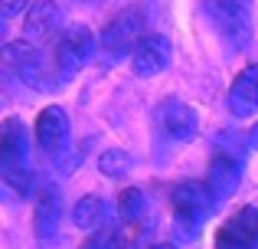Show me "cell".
Returning <instances> with one entry per match:
<instances>
[{"mask_svg":"<svg viewBox=\"0 0 258 249\" xmlns=\"http://www.w3.org/2000/svg\"><path fill=\"white\" fill-rule=\"evenodd\" d=\"M203 10H206L213 30L229 46L242 49L252 43V13H248L245 0H203Z\"/></svg>","mask_w":258,"mask_h":249,"instance_id":"6da1fadb","label":"cell"},{"mask_svg":"<svg viewBox=\"0 0 258 249\" xmlns=\"http://www.w3.org/2000/svg\"><path fill=\"white\" fill-rule=\"evenodd\" d=\"M4 63L10 66L26 85H33V89H52V85H56V79H52L56 63H49V56H46L39 46L26 43V39H17V43L7 46Z\"/></svg>","mask_w":258,"mask_h":249,"instance_id":"7a4b0ae2","label":"cell"},{"mask_svg":"<svg viewBox=\"0 0 258 249\" xmlns=\"http://www.w3.org/2000/svg\"><path fill=\"white\" fill-rule=\"evenodd\" d=\"M92 49H95V36L88 26H69V30H62V36L52 46V63H56L59 82H69L92 59Z\"/></svg>","mask_w":258,"mask_h":249,"instance_id":"3957f363","label":"cell"},{"mask_svg":"<svg viewBox=\"0 0 258 249\" xmlns=\"http://www.w3.org/2000/svg\"><path fill=\"white\" fill-rule=\"evenodd\" d=\"M170 207H173V217L183 230H200V223L209 217V210L216 207L213 193H209L206 184L200 180H186V184H176L170 193Z\"/></svg>","mask_w":258,"mask_h":249,"instance_id":"277c9868","label":"cell"},{"mask_svg":"<svg viewBox=\"0 0 258 249\" xmlns=\"http://www.w3.org/2000/svg\"><path fill=\"white\" fill-rule=\"evenodd\" d=\"M141 26H144V17H141L138 7L121 10L118 17H111L105 23V30H101V53H105L111 63H118L121 56L134 53V46H138V39H141Z\"/></svg>","mask_w":258,"mask_h":249,"instance_id":"5b68a950","label":"cell"},{"mask_svg":"<svg viewBox=\"0 0 258 249\" xmlns=\"http://www.w3.org/2000/svg\"><path fill=\"white\" fill-rule=\"evenodd\" d=\"M239 180H242V158L232 147H216L213 161H209V174H206V187L213 193V200L232 197Z\"/></svg>","mask_w":258,"mask_h":249,"instance_id":"8992f818","label":"cell"},{"mask_svg":"<svg viewBox=\"0 0 258 249\" xmlns=\"http://www.w3.org/2000/svg\"><path fill=\"white\" fill-rule=\"evenodd\" d=\"M131 66H134V76L141 79L160 76L170 66V39L160 36V33H144L131 53Z\"/></svg>","mask_w":258,"mask_h":249,"instance_id":"52a82bcc","label":"cell"},{"mask_svg":"<svg viewBox=\"0 0 258 249\" xmlns=\"http://www.w3.org/2000/svg\"><path fill=\"white\" fill-rule=\"evenodd\" d=\"M258 243V207H242L216 233V249H255Z\"/></svg>","mask_w":258,"mask_h":249,"instance_id":"ba28073f","label":"cell"},{"mask_svg":"<svg viewBox=\"0 0 258 249\" xmlns=\"http://www.w3.org/2000/svg\"><path fill=\"white\" fill-rule=\"evenodd\" d=\"M157 122H160V131L170 141H193L196 131H200V115H196V109L186 105V102H180V98H170V102L160 105Z\"/></svg>","mask_w":258,"mask_h":249,"instance_id":"9c48e42d","label":"cell"},{"mask_svg":"<svg viewBox=\"0 0 258 249\" xmlns=\"http://www.w3.org/2000/svg\"><path fill=\"white\" fill-rule=\"evenodd\" d=\"M229 112L235 118H252L258 115V63L245 66L229 85V98H226Z\"/></svg>","mask_w":258,"mask_h":249,"instance_id":"30bf717a","label":"cell"},{"mask_svg":"<svg viewBox=\"0 0 258 249\" xmlns=\"http://www.w3.org/2000/svg\"><path fill=\"white\" fill-rule=\"evenodd\" d=\"M66 141H69V115L59 105L43 109L36 118V144L46 154H62Z\"/></svg>","mask_w":258,"mask_h":249,"instance_id":"8fae6325","label":"cell"},{"mask_svg":"<svg viewBox=\"0 0 258 249\" xmlns=\"http://www.w3.org/2000/svg\"><path fill=\"white\" fill-rule=\"evenodd\" d=\"M26 151H30V141H26L23 122H20V118H7L4 131H0V164H4V174L23 171L26 167Z\"/></svg>","mask_w":258,"mask_h":249,"instance_id":"7c38bea8","label":"cell"},{"mask_svg":"<svg viewBox=\"0 0 258 249\" xmlns=\"http://www.w3.org/2000/svg\"><path fill=\"white\" fill-rule=\"evenodd\" d=\"M23 23H26V33H30L33 39L49 43V39L62 30V10H59V4H52V0H36V4L26 10ZM59 36H62V33H59Z\"/></svg>","mask_w":258,"mask_h":249,"instance_id":"4fadbf2b","label":"cell"},{"mask_svg":"<svg viewBox=\"0 0 258 249\" xmlns=\"http://www.w3.org/2000/svg\"><path fill=\"white\" fill-rule=\"evenodd\" d=\"M59 190L56 187H43L36 197V204H33V230H36L39 239H52L56 236V226H59V210H62V204H59Z\"/></svg>","mask_w":258,"mask_h":249,"instance_id":"5bb4252c","label":"cell"},{"mask_svg":"<svg viewBox=\"0 0 258 249\" xmlns=\"http://www.w3.org/2000/svg\"><path fill=\"white\" fill-rule=\"evenodd\" d=\"M101 217H105V204H101V197H95V193L82 197L76 204V210H72V223H76L79 230H88V233L101 223Z\"/></svg>","mask_w":258,"mask_h":249,"instance_id":"9a60e30c","label":"cell"},{"mask_svg":"<svg viewBox=\"0 0 258 249\" xmlns=\"http://www.w3.org/2000/svg\"><path fill=\"white\" fill-rule=\"evenodd\" d=\"M144 210H147V204H144V193H141L138 187L121 190L118 213H121V220H124V223H141V220H144Z\"/></svg>","mask_w":258,"mask_h":249,"instance_id":"2e32d148","label":"cell"},{"mask_svg":"<svg viewBox=\"0 0 258 249\" xmlns=\"http://www.w3.org/2000/svg\"><path fill=\"white\" fill-rule=\"evenodd\" d=\"M98 167H101L105 177H124V174L131 171V158H127L121 147H108V151H101Z\"/></svg>","mask_w":258,"mask_h":249,"instance_id":"e0dca14e","label":"cell"},{"mask_svg":"<svg viewBox=\"0 0 258 249\" xmlns=\"http://www.w3.org/2000/svg\"><path fill=\"white\" fill-rule=\"evenodd\" d=\"M4 180L13 187L17 193H26L33 187V174H30V167H23V171H10V174H4Z\"/></svg>","mask_w":258,"mask_h":249,"instance_id":"ac0fdd59","label":"cell"},{"mask_svg":"<svg viewBox=\"0 0 258 249\" xmlns=\"http://www.w3.org/2000/svg\"><path fill=\"white\" fill-rule=\"evenodd\" d=\"M79 249H114V246H111V236H108V230H105V233H92Z\"/></svg>","mask_w":258,"mask_h":249,"instance_id":"d6986e66","label":"cell"},{"mask_svg":"<svg viewBox=\"0 0 258 249\" xmlns=\"http://www.w3.org/2000/svg\"><path fill=\"white\" fill-rule=\"evenodd\" d=\"M26 7V0H4V17H17Z\"/></svg>","mask_w":258,"mask_h":249,"instance_id":"ffe728a7","label":"cell"},{"mask_svg":"<svg viewBox=\"0 0 258 249\" xmlns=\"http://www.w3.org/2000/svg\"><path fill=\"white\" fill-rule=\"evenodd\" d=\"M248 144H252V147H255V151H258V125L252 128V131H248Z\"/></svg>","mask_w":258,"mask_h":249,"instance_id":"44dd1931","label":"cell"},{"mask_svg":"<svg viewBox=\"0 0 258 249\" xmlns=\"http://www.w3.org/2000/svg\"><path fill=\"white\" fill-rule=\"evenodd\" d=\"M151 249H176V246H170V243H157V246H151Z\"/></svg>","mask_w":258,"mask_h":249,"instance_id":"7402d4cb","label":"cell"},{"mask_svg":"<svg viewBox=\"0 0 258 249\" xmlns=\"http://www.w3.org/2000/svg\"><path fill=\"white\" fill-rule=\"evenodd\" d=\"M85 4H101V0H85Z\"/></svg>","mask_w":258,"mask_h":249,"instance_id":"603a6c76","label":"cell"}]
</instances>
